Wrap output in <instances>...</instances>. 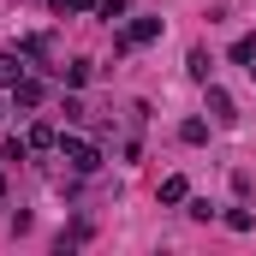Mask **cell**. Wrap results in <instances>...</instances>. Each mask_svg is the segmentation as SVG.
I'll use <instances>...</instances> for the list:
<instances>
[{
    "label": "cell",
    "instance_id": "12",
    "mask_svg": "<svg viewBox=\"0 0 256 256\" xmlns=\"http://www.w3.org/2000/svg\"><path fill=\"white\" fill-rule=\"evenodd\" d=\"M226 226H232V232H250L256 214H250V208H226Z\"/></svg>",
    "mask_w": 256,
    "mask_h": 256
},
{
    "label": "cell",
    "instance_id": "14",
    "mask_svg": "<svg viewBox=\"0 0 256 256\" xmlns=\"http://www.w3.org/2000/svg\"><path fill=\"white\" fill-rule=\"evenodd\" d=\"M126 6H131V0H96V12H102L108 24H114V18H126Z\"/></svg>",
    "mask_w": 256,
    "mask_h": 256
},
{
    "label": "cell",
    "instance_id": "3",
    "mask_svg": "<svg viewBox=\"0 0 256 256\" xmlns=\"http://www.w3.org/2000/svg\"><path fill=\"white\" fill-rule=\"evenodd\" d=\"M208 114H214L220 126H232V120H238V108H232V96H226L220 84H208Z\"/></svg>",
    "mask_w": 256,
    "mask_h": 256
},
{
    "label": "cell",
    "instance_id": "4",
    "mask_svg": "<svg viewBox=\"0 0 256 256\" xmlns=\"http://www.w3.org/2000/svg\"><path fill=\"white\" fill-rule=\"evenodd\" d=\"M12 102H18V108H36V102H42V78H30V72H24V78L12 84Z\"/></svg>",
    "mask_w": 256,
    "mask_h": 256
},
{
    "label": "cell",
    "instance_id": "1",
    "mask_svg": "<svg viewBox=\"0 0 256 256\" xmlns=\"http://www.w3.org/2000/svg\"><path fill=\"white\" fill-rule=\"evenodd\" d=\"M54 149H60V161L72 167V173H96V167H102V149H96L90 137H72V131H60V143H54Z\"/></svg>",
    "mask_w": 256,
    "mask_h": 256
},
{
    "label": "cell",
    "instance_id": "10",
    "mask_svg": "<svg viewBox=\"0 0 256 256\" xmlns=\"http://www.w3.org/2000/svg\"><path fill=\"white\" fill-rule=\"evenodd\" d=\"M54 143H60L54 126H30V149H54Z\"/></svg>",
    "mask_w": 256,
    "mask_h": 256
},
{
    "label": "cell",
    "instance_id": "15",
    "mask_svg": "<svg viewBox=\"0 0 256 256\" xmlns=\"http://www.w3.org/2000/svg\"><path fill=\"white\" fill-rule=\"evenodd\" d=\"M48 6H54V12H60V18H66V12H90L96 0H48Z\"/></svg>",
    "mask_w": 256,
    "mask_h": 256
},
{
    "label": "cell",
    "instance_id": "5",
    "mask_svg": "<svg viewBox=\"0 0 256 256\" xmlns=\"http://www.w3.org/2000/svg\"><path fill=\"white\" fill-rule=\"evenodd\" d=\"M161 202H167V208H179V202H191V185H185L179 173H167V179H161Z\"/></svg>",
    "mask_w": 256,
    "mask_h": 256
},
{
    "label": "cell",
    "instance_id": "7",
    "mask_svg": "<svg viewBox=\"0 0 256 256\" xmlns=\"http://www.w3.org/2000/svg\"><path fill=\"white\" fill-rule=\"evenodd\" d=\"M18 78H24V60H18V54H0V84H6V90H12V84H18Z\"/></svg>",
    "mask_w": 256,
    "mask_h": 256
},
{
    "label": "cell",
    "instance_id": "17",
    "mask_svg": "<svg viewBox=\"0 0 256 256\" xmlns=\"http://www.w3.org/2000/svg\"><path fill=\"white\" fill-rule=\"evenodd\" d=\"M250 72H256V66H250Z\"/></svg>",
    "mask_w": 256,
    "mask_h": 256
},
{
    "label": "cell",
    "instance_id": "8",
    "mask_svg": "<svg viewBox=\"0 0 256 256\" xmlns=\"http://www.w3.org/2000/svg\"><path fill=\"white\" fill-rule=\"evenodd\" d=\"M208 66H214V60H208V54H202V48H191V60H185V72H191L196 84H208Z\"/></svg>",
    "mask_w": 256,
    "mask_h": 256
},
{
    "label": "cell",
    "instance_id": "2",
    "mask_svg": "<svg viewBox=\"0 0 256 256\" xmlns=\"http://www.w3.org/2000/svg\"><path fill=\"white\" fill-rule=\"evenodd\" d=\"M161 36V18H131L126 36H114V54H131V48H149Z\"/></svg>",
    "mask_w": 256,
    "mask_h": 256
},
{
    "label": "cell",
    "instance_id": "6",
    "mask_svg": "<svg viewBox=\"0 0 256 256\" xmlns=\"http://www.w3.org/2000/svg\"><path fill=\"white\" fill-rule=\"evenodd\" d=\"M24 155H30V137H6V143H0V161H6V167H18Z\"/></svg>",
    "mask_w": 256,
    "mask_h": 256
},
{
    "label": "cell",
    "instance_id": "11",
    "mask_svg": "<svg viewBox=\"0 0 256 256\" xmlns=\"http://www.w3.org/2000/svg\"><path fill=\"white\" fill-rule=\"evenodd\" d=\"M179 137H185V143H208V120H185Z\"/></svg>",
    "mask_w": 256,
    "mask_h": 256
},
{
    "label": "cell",
    "instance_id": "16",
    "mask_svg": "<svg viewBox=\"0 0 256 256\" xmlns=\"http://www.w3.org/2000/svg\"><path fill=\"white\" fill-rule=\"evenodd\" d=\"M0 196H6V173H0Z\"/></svg>",
    "mask_w": 256,
    "mask_h": 256
},
{
    "label": "cell",
    "instance_id": "9",
    "mask_svg": "<svg viewBox=\"0 0 256 256\" xmlns=\"http://www.w3.org/2000/svg\"><path fill=\"white\" fill-rule=\"evenodd\" d=\"M90 72H96L90 60H72V66H66V84H72V90H84V84H90Z\"/></svg>",
    "mask_w": 256,
    "mask_h": 256
},
{
    "label": "cell",
    "instance_id": "13",
    "mask_svg": "<svg viewBox=\"0 0 256 256\" xmlns=\"http://www.w3.org/2000/svg\"><path fill=\"white\" fill-rule=\"evenodd\" d=\"M256 60V42L250 36H238V42H232V66H250Z\"/></svg>",
    "mask_w": 256,
    "mask_h": 256
}]
</instances>
